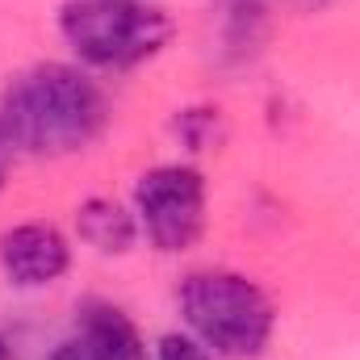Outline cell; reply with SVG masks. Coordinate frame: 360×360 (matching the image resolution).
I'll return each mask as SVG.
<instances>
[{"instance_id":"9","label":"cell","mask_w":360,"mask_h":360,"mask_svg":"<svg viewBox=\"0 0 360 360\" xmlns=\"http://www.w3.org/2000/svg\"><path fill=\"white\" fill-rule=\"evenodd\" d=\"M151 360H218V356H214L205 344H197L188 331H168V335L155 340Z\"/></svg>"},{"instance_id":"10","label":"cell","mask_w":360,"mask_h":360,"mask_svg":"<svg viewBox=\"0 0 360 360\" xmlns=\"http://www.w3.org/2000/svg\"><path fill=\"white\" fill-rule=\"evenodd\" d=\"M13 164H17V147H13L8 134L0 130V188H4V180H8V172H13Z\"/></svg>"},{"instance_id":"5","label":"cell","mask_w":360,"mask_h":360,"mask_svg":"<svg viewBox=\"0 0 360 360\" xmlns=\"http://www.w3.org/2000/svg\"><path fill=\"white\" fill-rule=\"evenodd\" d=\"M72 269V239L55 222H17L0 235V272L17 289H46Z\"/></svg>"},{"instance_id":"12","label":"cell","mask_w":360,"mask_h":360,"mask_svg":"<svg viewBox=\"0 0 360 360\" xmlns=\"http://www.w3.org/2000/svg\"><path fill=\"white\" fill-rule=\"evenodd\" d=\"M0 360H13V348H8V340L0 335Z\"/></svg>"},{"instance_id":"2","label":"cell","mask_w":360,"mask_h":360,"mask_svg":"<svg viewBox=\"0 0 360 360\" xmlns=\"http://www.w3.org/2000/svg\"><path fill=\"white\" fill-rule=\"evenodd\" d=\"M184 331L218 360L264 356L276 331V306L269 289L235 269H197L176 289Z\"/></svg>"},{"instance_id":"3","label":"cell","mask_w":360,"mask_h":360,"mask_svg":"<svg viewBox=\"0 0 360 360\" xmlns=\"http://www.w3.org/2000/svg\"><path fill=\"white\" fill-rule=\"evenodd\" d=\"M59 38L89 72H134L164 55L172 17L151 0H63Z\"/></svg>"},{"instance_id":"4","label":"cell","mask_w":360,"mask_h":360,"mask_svg":"<svg viewBox=\"0 0 360 360\" xmlns=\"http://www.w3.org/2000/svg\"><path fill=\"white\" fill-rule=\"evenodd\" d=\"M143 239L164 252L180 256L188 248H197V239L205 235L210 222V184L197 164H155L147 168L134 184V201H130Z\"/></svg>"},{"instance_id":"6","label":"cell","mask_w":360,"mask_h":360,"mask_svg":"<svg viewBox=\"0 0 360 360\" xmlns=\"http://www.w3.org/2000/svg\"><path fill=\"white\" fill-rule=\"evenodd\" d=\"M46 360H147V344L122 306L89 302Z\"/></svg>"},{"instance_id":"1","label":"cell","mask_w":360,"mask_h":360,"mask_svg":"<svg viewBox=\"0 0 360 360\" xmlns=\"http://www.w3.org/2000/svg\"><path fill=\"white\" fill-rule=\"evenodd\" d=\"M109 96L80 63H34L0 92V130L17 155L63 160L89 151L109 126Z\"/></svg>"},{"instance_id":"8","label":"cell","mask_w":360,"mask_h":360,"mask_svg":"<svg viewBox=\"0 0 360 360\" xmlns=\"http://www.w3.org/2000/svg\"><path fill=\"white\" fill-rule=\"evenodd\" d=\"M176 139L188 151H214L226 139L222 109H214V105H188V109H180L176 113Z\"/></svg>"},{"instance_id":"11","label":"cell","mask_w":360,"mask_h":360,"mask_svg":"<svg viewBox=\"0 0 360 360\" xmlns=\"http://www.w3.org/2000/svg\"><path fill=\"white\" fill-rule=\"evenodd\" d=\"M285 4H293V8H302V13H323V8H331V4H340V0H285Z\"/></svg>"},{"instance_id":"7","label":"cell","mask_w":360,"mask_h":360,"mask_svg":"<svg viewBox=\"0 0 360 360\" xmlns=\"http://www.w3.org/2000/svg\"><path fill=\"white\" fill-rule=\"evenodd\" d=\"M76 235L96 256H126L143 239L139 218L126 201L117 197H89L76 205Z\"/></svg>"}]
</instances>
